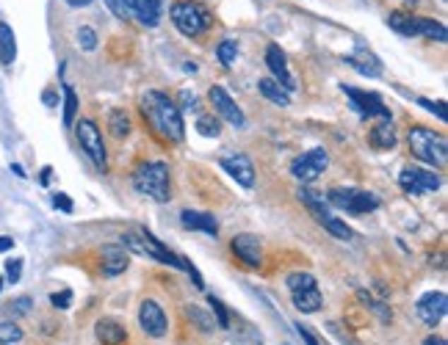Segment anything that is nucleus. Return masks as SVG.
<instances>
[{"label":"nucleus","instance_id":"f8f14e48","mask_svg":"<svg viewBox=\"0 0 448 345\" xmlns=\"http://www.w3.org/2000/svg\"><path fill=\"white\" fill-rule=\"evenodd\" d=\"M100 265H102V277L114 279L119 274H125L130 265V251L122 243H105L100 249Z\"/></svg>","mask_w":448,"mask_h":345},{"label":"nucleus","instance_id":"864d4df0","mask_svg":"<svg viewBox=\"0 0 448 345\" xmlns=\"http://www.w3.org/2000/svg\"><path fill=\"white\" fill-rule=\"evenodd\" d=\"M407 3H418V0H407Z\"/></svg>","mask_w":448,"mask_h":345},{"label":"nucleus","instance_id":"f3484780","mask_svg":"<svg viewBox=\"0 0 448 345\" xmlns=\"http://www.w3.org/2000/svg\"><path fill=\"white\" fill-rule=\"evenodd\" d=\"M266 63H269V69H271V75H274V80L283 86V89H293L296 83H293V78H290V69H288V61H285V53L280 50V44H269L266 47Z\"/></svg>","mask_w":448,"mask_h":345},{"label":"nucleus","instance_id":"473e14b6","mask_svg":"<svg viewBox=\"0 0 448 345\" xmlns=\"http://www.w3.org/2000/svg\"><path fill=\"white\" fill-rule=\"evenodd\" d=\"M387 25L401 36H410V25H413V14H404V11H393L387 17Z\"/></svg>","mask_w":448,"mask_h":345},{"label":"nucleus","instance_id":"49530a36","mask_svg":"<svg viewBox=\"0 0 448 345\" xmlns=\"http://www.w3.org/2000/svg\"><path fill=\"white\" fill-rule=\"evenodd\" d=\"M42 99H45V105H47V108H56V105H59V97H56L53 89H47V92L42 95Z\"/></svg>","mask_w":448,"mask_h":345},{"label":"nucleus","instance_id":"6ab92c4d","mask_svg":"<svg viewBox=\"0 0 448 345\" xmlns=\"http://www.w3.org/2000/svg\"><path fill=\"white\" fill-rule=\"evenodd\" d=\"M180 224L186 229H199V232H205L211 238H216V232H219V221L213 219V213H205V210H183Z\"/></svg>","mask_w":448,"mask_h":345},{"label":"nucleus","instance_id":"f03ea898","mask_svg":"<svg viewBox=\"0 0 448 345\" xmlns=\"http://www.w3.org/2000/svg\"><path fill=\"white\" fill-rule=\"evenodd\" d=\"M133 188L155 202H169L172 199V180H169V166L160 163V160H150V163H141L136 171H133Z\"/></svg>","mask_w":448,"mask_h":345},{"label":"nucleus","instance_id":"5701e85b","mask_svg":"<svg viewBox=\"0 0 448 345\" xmlns=\"http://www.w3.org/2000/svg\"><path fill=\"white\" fill-rule=\"evenodd\" d=\"M368 138H371V144H374L377 150H393V147H396V127H393V119H379L377 125L371 127Z\"/></svg>","mask_w":448,"mask_h":345},{"label":"nucleus","instance_id":"4468645a","mask_svg":"<svg viewBox=\"0 0 448 345\" xmlns=\"http://www.w3.org/2000/svg\"><path fill=\"white\" fill-rule=\"evenodd\" d=\"M222 169L238 186H244V188H252V186H255V166H252L249 155L235 152V155L222 157Z\"/></svg>","mask_w":448,"mask_h":345},{"label":"nucleus","instance_id":"c9c22d12","mask_svg":"<svg viewBox=\"0 0 448 345\" xmlns=\"http://www.w3.org/2000/svg\"><path fill=\"white\" fill-rule=\"evenodd\" d=\"M216 56H219V61H222L224 66H232L235 59H238V44H235L232 39H224L222 44L216 47Z\"/></svg>","mask_w":448,"mask_h":345},{"label":"nucleus","instance_id":"ddd939ff","mask_svg":"<svg viewBox=\"0 0 448 345\" xmlns=\"http://www.w3.org/2000/svg\"><path fill=\"white\" fill-rule=\"evenodd\" d=\"M208 99L213 102V108H216V114L222 116L224 122H230L232 127H247V116H244V111L232 102V97L224 92L222 86H211V92H208Z\"/></svg>","mask_w":448,"mask_h":345},{"label":"nucleus","instance_id":"423d86ee","mask_svg":"<svg viewBox=\"0 0 448 345\" xmlns=\"http://www.w3.org/2000/svg\"><path fill=\"white\" fill-rule=\"evenodd\" d=\"M75 133H78L81 150L92 157V163H95L100 171H105L108 169V157H105V144H102L100 127L92 119H81V122H75Z\"/></svg>","mask_w":448,"mask_h":345},{"label":"nucleus","instance_id":"7c9ffc66","mask_svg":"<svg viewBox=\"0 0 448 345\" xmlns=\"http://www.w3.org/2000/svg\"><path fill=\"white\" fill-rule=\"evenodd\" d=\"M285 282H288L290 293H299V290H310V287H319L316 277H313V274H307V271H296V274H290Z\"/></svg>","mask_w":448,"mask_h":345},{"label":"nucleus","instance_id":"cd10ccee","mask_svg":"<svg viewBox=\"0 0 448 345\" xmlns=\"http://www.w3.org/2000/svg\"><path fill=\"white\" fill-rule=\"evenodd\" d=\"M108 130H111L114 138H128L130 135V116L122 108H114L108 114Z\"/></svg>","mask_w":448,"mask_h":345},{"label":"nucleus","instance_id":"a211bd4d","mask_svg":"<svg viewBox=\"0 0 448 345\" xmlns=\"http://www.w3.org/2000/svg\"><path fill=\"white\" fill-rule=\"evenodd\" d=\"M95 334L102 345H122L128 340V329L114 317H100L95 323Z\"/></svg>","mask_w":448,"mask_h":345},{"label":"nucleus","instance_id":"4be33fe9","mask_svg":"<svg viewBox=\"0 0 448 345\" xmlns=\"http://www.w3.org/2000/svg\"><path fill=\"white\" fill-rule=\"evenodd\" d=\"M130 11L150 28H155L160 23V0H128Z\"/></svg>","mask_w":448,"mask_h":345},{"label":"nucleus","instance_id":"aec40b11","mask_svg":"<svg viewBox=\"0 0 448 345\" xmlns=\"http://www.w3.org/2000/svg\"><path fill=\"white\" fill-rule=\"evenodd\" d=\"M346 61L352 63L360 75H365V78H379L382 75V61L371 50H365V47H357L352 56H346Z\"/></svg>","mask_w":448,"mask_h":345},{"label":"nucleus","instance_id":"72a5a7b5","mask_svg":"<svg viewBox=\"0 0 448 345\" xmlns=\"http://www.w3.org/2000/svg\"><path fill=\"white\" fill-rule=\"evenodd\" d=\"M196 133L205 135V138H216L222 133V122L216 116H199L196 119Z\"/></svg>","mask_w":448,"mask_h":345},{"label":"nucleus","instance_id":"9d476101","mask_svg":"<svg viewBox=\"0 0 448 345\" xmlns=\"http://www.w3.org/2000/svg\"><path fill=\"white\" fill-rule=\"evenodd\" d=\"M418 317L426 323V326H440L443 323V317L448 313V296L443 290H435V293H426V296H420V301H418Z\"/></svg>","mask_w":448,"mask_h":345},{"label":"nucleus","instance_id":"de8ad7c7","mask_svg":"<svg viewBox=\"0 0 448 345\" xmlns=\"http://www.w3.org/2000/svg\"><path fill=\"white\" fill-rule=\"evenodd\" d=\"M14 249V238H0V254Z\"/></svg>","mask_w":448,"mask_h":345},{"label":"nucleus","instance_id":"412c9836","mask_svg":"<svg viewBox=\"0 0 448 345\" xmlns=\"http://www.w3.org/2000/svg\"><path fill=\"white\" fill-rule=\"evenodd\" d=\"M410 36H426V39H432V42H440V44H443V42L448 39V31H446V25H440V23H435V20L413 17Z\"/></svg>","mask_w":448,"mask_h":345},{"label":"nucleus","instance_id":"2f4dec72","mask_svg":"<svg viewBox=\"0 0 448 345\" xmlns=\"http://www.w3.org/2000/svg\"><path fill=\"white\" fill-rule=\"evenodd\" d=\"M186 317L194 320V326H196L199 332H213V323H216V320L208 313H202L199 307H186Z\"/></svg>","mask_w":448,"mask_h":345},{"label":"nucleus","instance_id":"f704fd0d","mask_svg":"<svg viewBox=\"0 0 448 345\" xmlns=\"http://www.w3.org/2000/svg\"><path fill=\"white\" fill-rule=\"evenodd\" d=\"M20 340H23V329L17 323H11V320L0 323V345H14Z\"/></svg>","mask_w":448,"mask_h":345},{"label":"nucleus","instance_id":"39448f33","mask_svg":"<svg viewBox=\"0 0 448 345\" xmlns=\"http://www.w3.org/2000/svg\"><path fill=\"white\" fill-rule=\"evenodd\" d=\"M172 23L177 25V31L186 36H199L208 31L211 25V14L205 6L194 3V0H177L172 6Z\"/></svg>","mask_w":448,"mask_h":345},{"label":"nucleus","instance_id":"1a4fd4ad","mask_svg":"<svg viewBox=\"0 0 448 345\" xmlns=\"http://www.w3.org/2000/svg\"><path fill=\"white\" fill-rule=\"evenodd\" d=\"M399 186L407 190V193H435V190L440 188V177L435 174V171H429V169H418V166H410V169H404L401 174H399Z\"/></svg>","mask_w":448,"mask_h":345},{"label":"nucleus","instance_id":"58836bf2","mask_svg":"<svg viewBox=\"0 0 448 345\" xmlns=\"http://www.w3.org/2000/svg\"><path fill=\"white\" fill-rule=\"evenodd\" d=\"M418 102H420V105H423L426 111L437 114V119H440V122H446V119H448V111H446V102H443V99L432 102V99H426V97H418Z\"/></svg>","mask_w":448,"mask_h":345},{"label":"nucleus","instance_id":"5fc2aeb1","mask_svg":"<svg viewBox=\"0 0 448 345\" xmlns=\"http://www.w3.org/2000/svg\"><path fill=\"white\" fill-rule=\"evenodd\" d=\"M0 290H3V279H0Z\"/></svg>","mask_w":448,"mask_h":345},{"label":"nucleus","instance_id":"e433bc0d","mask_svg":"<svg viewBox=\"0 0 448 345\" xmlns=\"http://www.w3.org/2000/svg\"><path fill=\"white\" fill-rule=\"evenodd\" d=\"M208 301H211V310L216 315V326H219V329H230V313H227V307L222 304V298L208 296Z\"/></svg>","mask_w":448,"mask_h":345},{"label":"nucleus","instance_id":"b1692460","mask_svg":"<svg viewBox=\"0 0 448 345\" xmlns=\"http://www.w3.org/2000/svg\"><path fill=\"white\" fill-rule=\"evenodd\" d=\"M293 296V307L299 310V313L305 315H313L321 310V304H324V296H321L319 287H310V290H299V293H290Z\"/></svg>","mask_w":448,"mask_h":345},{"label":"nucleus","instance_id":"20e7f679","mask_svg":"<svg viewBox=\"0 0 448 345\" xmlns=\"http://www.w3.org/2000/svg\"><path fill=\"white\" fill-rule=\"evenodd\" d=\"M326 205H332L349 216H365V213H374L379 207V199L360 188H329Z\"/></svg>","mask_w":448,"mask_h":345},{"label":"nucleus","instance_id":"c756f323","mask_svg":"<svg viewBox=\"0 0 448 345\" xmlns=\"http://www.w3.org/2000/svg\"><path fill=\"white\" fill-rule=\"evenodd\" d=\"M75 116H78V95L69 83H64V127L75 125Z\"/></svg>","mask_w":448,"mask_h":345},{"label":"nucleus","instance_id":"8fccbe9b","mask_svg":"<svg viewBox=\"0 0 448 345\" xmlns=\"http://www.w3.org/2000/svg\"><path fill=\"white\" fill-rule=\"evenodd\" d=\"M11 171H14L17 177H25V171H23V166H20V163H11Z\"/></svg>","mask_w":448,"mask_h":345},{"label":"nucleus","instance_id":"6e6552de","mask_svg":"<svg viewBox=\"0 0 448 345\" xmlns=\"http://www.w3.org/2000/svg\"><path fill=\"white\" fill-rule=\"evenodd\" d=\"M343 95L352 99V108L362 119H393L390 108L382 102V97L377 92H365V89H354V86H341Z\"/></svg>","mask_w":448,"mask_h":345},{"label":"nucleus","instance_id":"a18cd8bd","mask_svg":"<svg viewBox=\"0 0 448 345\" xmlns=\"http://www.w3.org/2000/svg\"><path fill=\"white\" fill-rule=\"evenodd\" d=\"M296 332H299V337L305 340V345H321L319 337H316V334H313L307 326H302V323H299V326H296Z\"/></svg>","mask_w":448,"mask_h":345},{"label":"nucleus","instance_id":"a878e982","mask_svg":"<svg viewBox=\"0 0 448 345\" xmlns=\"http://www.w3.org/2000/svg\"><path fill=\"white\" fill-rule=\"evenodd\" d=\"M17 59V39L8 23H0V63L3 66H11Z\"/></svg>","mask_w":448,"mask_h":345},{"label":"nucleus","instance_id":"09e8293b","mask_svg":"<svg viewBox=\"0 0 448 345\" xmlns=\"http://www.w3.org/2000/svg\"><path fill=\"white\" fill-rule=\"evenodd\" d=\"M423 345H448L446 340H443V337H437V334H432V337H426V340H423Z\"/></svg>","mask_w":448,"mask_h":345},{"label":"nucleus","instance_id":"a19ab883","mask_svg":"<svg viewBox=\"0 0 448 345\" xmlns=\"http://www.w3.org/2000/svg\"><path fill=\"white\" fill-rule=\"evenodd\" d=\"M105 6L111 8V14H117L119 20H130V3L128 0H105Z\"/></svg>","mask_w":448,"mask_h":345},{"label":"nucleus","instance_id":"37998d69","mask_svg":"<svg viewBox=\"0 0 448 345\" xmlns=\"http://www.w3.org/2000/svg\"><path fill=\"white\" fill-rule=\"evenodd\" d=\"M53 205H56L61 213H72V210H75V205H72V199H69L66 193H53Z\"/></svg>","mask_w":448,"mask_h":345},{"label":"nucleus","instance_id":"c03bdc74","mask_svg":"<svg viewBox=\"0 0 448 345\" xmlns=\"http://www.w3.org/2000/svg\"><path fill=\"white\" fill-rule=\"evenodd\" d=\"M8 310H11L14 315H25L28 310H31V298H28V296H23V298H17V301H14Z\"/></svg>","mask_w":448,"mask_h":345},{"label":"nucleus","instance_id":"3c124183","mask_svg":"<svg viewBox=\"0 0 448 345\" xmlns=\"http://www.w3.org/2000/svg\"><path fill=\"white\" fill-rule=\"evenodd\" d=\"M39 180H42V186H47V183H50V166L42 171V177H39Z\"/></svg>","mask_w":448,"mask_h":345},{"label":"nucleus","instance_id":"bb28decb","mask_svg":"<svg viewBox=\"0 0 448 345\" xmlns=\"http://www.w3.org/2000/svg\"><path fill=\"white\" fill-rule=\"evenodd\" d=\"M316 221H319V224L324 226V229H326V232H329V235H335L338 241H352V238H354L352 226H349L346 221H341L338 216H332V210H329V213H324V216H321V219H316Z\"/></svg>","mask_w":448,"mask_h":345},{"label":"nucleus","instance_id":"9b49d317","mask_svg":"<svg viewBox=\"0 0 448 345\" xmlns=\"http://www.w3.org/2000/svg\"><path fill=\"white\" fill-rule=\"evenodd\" d=\"M138 323H141V332L147 337H163L169 332V323H166V315L158 307V301L153 298H144L141 307H138Z\"/></svg>","mask_w":448,"mask_h":345},{"label":"nucleus","instance_id":"79ce46f5","mask_svg":"<svg viewBox=\"0 0 448 345\" xmlns=\"http://www.w3.org/2000/svg\"><path fill=\"white\" fill-rule=\"evenodd\" d=\"M50 304L56 310H69L72 304V290H61V293H50Z\"/></svg>","mask_w":448,"mask_h":345},{"label":"nucleus","instance_id":"2eb2a0df","mask_svg":"<svg viewBox=\"0 0 448 345\" xmlns=\"http://www.w3.org/2000/svg\"><path fill=\"white\" fill-rule=\"evenodd\" d=\"M230 249H232V254H235L244 265H249V268H260V265H263V246H260V241H257L255 235H249V232L235 235L232 243H230Z\"/></svg>","mask_w":448,"mask_h":345},{"label":"nucleus","instance_id":"0eeeda50","mask_svg":"<svg viewBox=\"0 0 448 345\" xmlns=\"http://www.w3.org/2000/svg\"><path fill=\"white\" fill-rule=\"evenodd\" d=\"M326 166H329L326 150H324V147H313V150L302 152V155L290 163V174H293L299 183H313V180H319L321 174L326 171Z\"/></svg>","mask_w":448,"mask_h":345},{"label":"nucleus","instance_id":"c85d7f7f","mask_svg":"<svg viewBox=\"0 0 448 345\" xmlns=\"http://www.w3.org/2000/svg\"><path fill=\"white\" fill-rule=\"evenodd\" d=\"M357 298L362 301V307H365V310H371V313L377 315V317H379L382 323H390V320H393V313H390V307H387V304H382V301H377V298H374L371 293H365V290H357Z\"/></svg>","mask_w":448,"mask_h":345},{"label":"nucleus","instance_id":"603ef678","mask_svg":"<svg viewBox=\"0 0 448 345\" xmlns=\"http://www.w3.org/2000/svg\"><path fill=\"white\" fill-rule=\"evenodd\" d=\"M66 3H69V6H75V8H81V6H89L92 0H66Z\"/></svg>","mask_w":448,"mask_h":345},{"label":"nucleus","instance_id":"dca6fc26","mask_svg":"<svg viewBox=\"0 0 448 345\" xmlns=\"http://www.w3.org/2000/svg\"><path fill=\"white\" fill-rule=\"evenodd\" d=\"M138 235H141L144 257H153V260H158V262H163V265H172V268H183V271H186V260H183L180 254H175V251L166 249L153 232H138Z\"/></svg>","mask_w":448,"mask_h":345},{"label":"nucleus","instance_id":"ea45409f","mask_svg":"<svg viewBox=\"0 0 448 345\" xmlns=\"http://www.w3.org/2000/svg\"><path fill=\"white\" fill-rule=\"evenodd\" d=\"M20 277H23V260L20 257L6 260V279L8 282H20Z\"/></svg>","mask_w":448,"mask_h":345},{"label":"nucleus","instance_id":"f257e3e1","mask_svg":"<svg viewBox=\"0 0 448 345\" xmlns=\"http://www.w3.org/2000/svg\"><path fill=\"white\" fill-rule=\"evenodd\" d=\"M141 111H144V119L153 125V130L158 135H163L172 144H183L186 125H183L180 108L175 105L172 97L158 92V89H153V92H147V95L141 97Z\"/></svg>","mask_w":448,"mask_h":345},{"label":"nucleus","instance_id":"7ed1b4c3","mask_svg":"<svg viewBox=\"0 0 448 345\" xmlns=\"http://www.w3.org/2000/svg\"><path fill=\"white\" fill-rule=\"evenodd\" d=\"M410 150L418 160L435 166V169H446L448 163V138L443 133H435L429 127H413L410 130Z\"/></svg>","mask_w":448,"mask_h":345},{"label":"nucleus","instance_id":"393cba45","mask_svg":"<svg viewBox=\"0 0 448 345\" xmlns=\"http://www.w3.org/2000/svg\"><path fill=\"white\" fill-rule=\"evenodd\" d=\"M257 92L266 97L269 102L280 105V108L290 105V92H288V89H283V86H280L274 78H263V80H257Z\"/></svg>","mask_w":448,"mask_h":345},{"label":"nucleus","instance_id":"4c0bfd02","mask_svg":"<svg viewBox=\"0 0 448 345\" xmlns=\"http://www.w3.org/2000/svg\"><path fill=\"white\" fill-rule=\"evenodd\" d=\"M78 44L83 47V50H95L97 47V33L95 28H89V25H83V28H78Z\"/></svg>","mask_w":448,"mask_h":345}]
</instances>
